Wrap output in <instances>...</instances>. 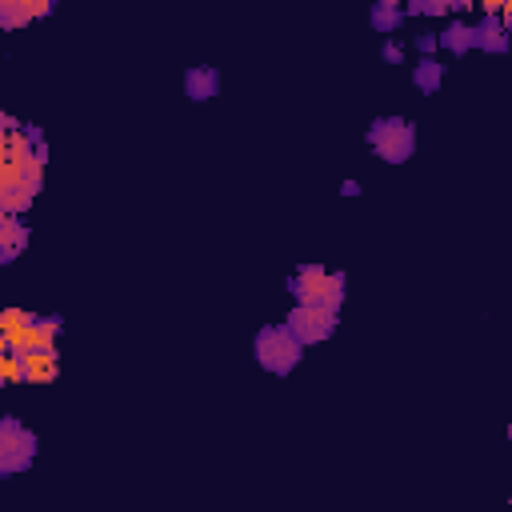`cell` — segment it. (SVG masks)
<instances>
[{
    "instance_id": "obj_11",
    "label": "cell",
    "mask_w": 512,
    "mask_h": 512,
    "mask_svg": "<svg viewBox=\"0 0 512 512\" xmlns=\"http://www.w3.org/2000/svg\"><path fill=\"white\" fill-rule=\"evenodd\" d=\"M28 244V224L20 216H4L0 220V264H12Z\"/></svg>"
},
{
    "instance_id": "obj_22",
    "label": "cell",
    "mask_w": 512,
    "mask_h": 512,
    "mask_svg": "<svg viewBox=\"0 0 512 512\" xmlns=\"http://www.w3.org/2000/svg\"><path fill=\"white\" fill-rule=\"evenodd\" d=\"M508 440H512V424H508Z\"/></svg>"
},
{
    "instance_id": "obj_2",
    "label": "cell",
    "mask_w": 512,
    "mask_h": 512,
    "mask_svg": "<svg viewBox=\"0 0 512 512\" xmlns=\"http://www.w3.org/2000/svg\"><path fill=\"white\" fill-rule=\"evenodd\" d=\"M0 336H4L8 352H56L60 316H32V312H20V308H4Z\"/></svg>"
},
{
    "instance_id": "obj_15",
    "label": "cell",
    "mask_w": 512,
    "mask_h": 512,
    "mask_svg": "<svg viewBox=\"0 0 512 512\" xmlns=\"http://www.w3.org/2000/svg\"><path fill=\"white\" fill-rule=\"evenodd\" d=\"M440 80H444V64H440L436 56H420L416 68H412V84H416L420 92H436Z\"/></svg>"
},
{
    "instance_id": "obj_19",
    "label": "cell",
    "mask_w": 512,
    "mask_h": 512,
    "mask_svg": "<svg viewBox=\"0 0 512 512\" xmlns=\"http://www.w3.org/2000/svg\"><path fill=\"white\" fill-rule=\"evenodd\" d=\"M416 48H420V56H432L440 48V36L436 32H424V36H416Z\"/></svg>"
},
{
    "instance_id": "obj_18",
    "label": "cell",
    "mask_w": 512,
    "mask_h": 512,
    "mask_svg": "<svg viewBox=\"0 0 512 512\" xmlns=\"http://www.w3.org/2000/svg\"><path fill=\"white\" fill-rule=\"evenodd\" d=\"M380 56H384L388 64H400V60H404V44H400V40H384V44H380Z\"/></svg>"
},
{
    "instance_id": "obj_21",
    "label": "cell",
    "mask_w": 512,
    "mask_h": 512,
    "mask_svg": "<svg viewBox=\"0 0 512 512\" xmlns=\"http://www.w3.org/2000/svg\"><path fill=\"white\" fill-rule=\"evenodd\" d=\"M340 192H344V196H360V184H356V180H344Z\"/></svg>"
},
{
    "instance_id": "obj_13",
    "label": "cell",
    "mask_w": 512,
    "mask_h": 512,
    "mask_svg": "<svg viewBox=\"0 0 512 512\" xmlns=\"http://www.w3.org/2000/svg\"><path fill=\"white\" fill-rule=\"evenodd\" d=\"M216 88H220V72H216V68H188V72H184V92H188V100L204 104V100L216 96Z\"/></svg>"
},
{
    "instance_id": "obj_1",
    "label": "cell",
    "mask_w": 512,
    "mask_h": 512,
    "mask_svg": "<svg viewBox=\"0 0 512 512\" xmlns=\"http://www.w3.org/2000/svg\"><path fill=\"white\" fill-rule=\"evenodd\" d=\"M44 160H48V148L32 144L24 136V124L4 128V136H0V208H4V216H20L24 208H32V200L44 184Z\"/></svg>"
},
{
    "instance_id": "obj_14",
    "label": "cell",
    "mask_w": 512,
    "mask_h": 512,
    "mask_svg": "<svg viewBox=\"0 0 512 512\" xmlns=\"http://www.w3.org/2000/svg\"><path fill=\"white\" fill-rule=\"evenodd\" d=\"M404 16H408V12H404V4H396V0H376L372 12H368V20H372L376 32H400Z\"/></svg>"
},
{
    "instance_id": "obj_4",
    "label": "cell",
    "mask_w": 512,
    "mask_h": 512,
    "mask_svg": "<svg viewBox=\"0 0 512 512\" xmlns=\"http://www.w3.org/2000/svg\"><path fill=\"white\" fill-rule=\"evenodd\" d=\"M252 356H256V364H260L264 372L284 376V372H292V368L304 360V344H300L284 324H268V328L256 332Z\"/></svg>"
},
{
    "instance_id": "obj_5",
    "label": "cell",
    "mask_w": 512,
    "mask_h": 512,
    "mask_svg": "<svg viewBox=\"0 0 512 512\" xmlns=\"http://www.w3.org/2000/svg\"><path fill=\"white\" fill-rule=\"evenodd\" d=\"M368 148L388 164H404L416 148V128L404 116H376L368 128Z\"/></svg>"
},
{
    "instance_id": "obj_20",
    "label": "cell",
    "mask_w": 512,
    "mask_h": 512,
    "mask_svg": "<svg viewBox=\"0 0 512 512\" xmlns=\"http://www.w3.org/2000/svg\"><path fill=\"white\" fill-rule=\"evenodd\" d=\"M500 24L512 32V0H508V4H500Z\"/></svg>"
},
{
    "instance_id": "obj_9",
    "label": "cell",
    "mask_w": 512,
    "mask_h": 512,
    "mask_svg": "<svg viewBox=\"0 0 512 512\" xmlns=\"http://www.w3.org/2000/svg\"><path fill=\"white\" fill-rule=\"evenodd\" d=\"M60 372L56 352H20V380L24 384H52Z\"/></svg>"
},
{
    "instance_id": "obj_7",
    "label": "cell",
    "mask_w": 512,
    "mask_h": 512,
    "mask_svg": "<svg viewBox=\"0 0 512 512\" xmlns=\"http://www.w3.org/2000/svg\"><path fill=\"white\" fill-rule=\"evenodd\" d=\"M284 328L308 348V344H320V340H328V336L336 332V312H328V308H312V304H296V308L288 312Z\"/></svg>"
},
{
    "instance_id": "obj_17",
    "label": "cell",
    "mask_w": 512,
    "mask_h": 512,
    "mask_svg": "<svg viewBox=\"0 0 512 512\" xmlns=\"http://www.w3.org/2000/svg\"><path fill=\"white\" fill-rule=\"evenodd\" d=\"M0 376H4V384H24L20 380V352H0Z\"/></svg>"
},
{
    "instance_id": "obj_12",
    "label": "cell",
    "mask_w": 512,
    "mask_h": 512,
    "mask_svg": "<svg viewBox=\"0 0 512 512\" xmlns=\"http://www.w3.org/2000/svg\"><path fill=\"white\" fill-rule=\"evenodd\" d=\"M436 36H440V48H448L452 56H464V52H472V48H476V28H472V24H464V20H448Z\"/></svg>"
},
{
    "instance_id": "obj_8",
    "label": "cell",
    "mask_w": 512,
    "mask_h": 512,
    "mask_svg": "<svg viewBox=\"0 0 512 512\" xmlns=\"http://www.w3.org/2000/svg\"><path fill=\"white\" fill-rule=\"evenodd\" d=\"M48 12H52L48 0H0V24H4L8 32L32 24L36 16H48Z\"/></svg>"
},
{
    "instance_id": "obj_6",
    "label": "cell",
    "mask_w": 512,
    "mask_h": 512,
    "mask_svg": "<svg viewBox=\"0 0 512 512\" xmlns=\"http://www.w3.org/2000/svg\"><path fill=\"white\" fill-rule=\"evenodd\" d=\"M32 460H36V436L16 416H4L0 420V472L4 476H16Z\"/></svg>"
},
{
    "instance_id": "obj_10",
    "label": "cell",
    "mask_w": 512,
    "mask_h": 512,
    "mask_svg": "<svg viewBox=\"0 0 512 512\" xmlns=\"http://www.w3.org/2000/svg\"><path fill=\"white\" fill-rule=\"evenodd\" d=\"M472 28H476V48L480 52H492V56L508 52V28L500 24V12H484Z\"/></svg>"
},
{
    "instance_id": "obj_16",
    "label": "cell",
    "mask_w": 512,
    "mask_h": 512,
    "mask_svg": "<svg viewBox=\"0 0 512 512\" xmlns=\"http://www.w3.org/2000/svg\"><path fill=\"white\" fill-rule=\"evenodd\" d=\"M464 0H412L404 4L408 16H448V12H464Z\"/></svg>"
},
{
    "instance_id": "obj_3",
    "label": "cell",
    "mask_w": 512,
    "mask_h": 512,
    "mask_svg": "<svg viewBox=\"0 0 512 512\" xmlns=\"http://www.w3.org/2000/svg\"><path fill=\"white\" fill-rule=\"evenodd\" d=\"M288 292H292L296 304L340 312V304H344V272H332L324 264H300L288 276Z\"/></svg>"
}]
</instances>
